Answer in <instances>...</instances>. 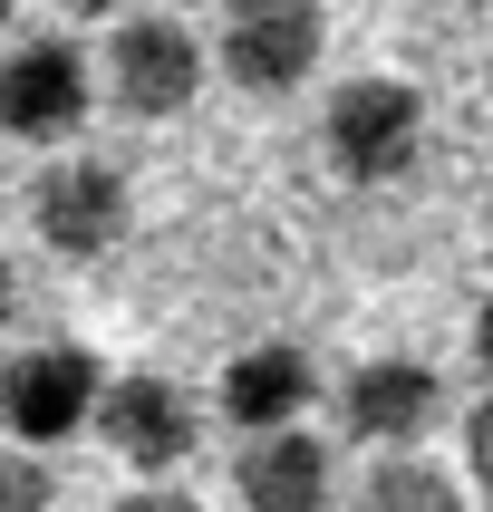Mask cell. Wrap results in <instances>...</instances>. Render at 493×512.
<instances>
[{"instance_id": "1", "label": "cell", "mask_w": 493, "mask_h": 512, "mask_svg": "<svg viewBox=\"0 0 493 512\" xmlns=\"http://www.w3.org/2000/svg\"><path fill=\"white\" fill-rule=\"evenodd\" d=\"M319 145L348 184H397L416 155H426V97L406 78H348L319 116Z\"/></svg>"}, {"instance_id": "2", "label": "cell", "mask_w": 493, "mask_h": 512, "mask_svg": "<svg viewBox=\"0 0 493 512\" xmlns=\"http://www.w3.org/2000/svg\"><path fill=\"white\" fill-rule=\"evenodd\" d=\"M97 397H107V368L78 339H39L0 368V426L20 445H58V435L97 426Z\"/></svg>"}, {"instance_id": "3", "label": "cell", "mask_w": 493, "mask_h": 512, "mask_svg": "<svg viewBox=\"0 0 493 512\" xmlns=\"http://www.w3.org/2000/svg\"><path fill=\"white\" fill-rule=\"evenodd\" d=\"M97 107V68L68 39H20L0 58V136L10 145H68Z\"/></svg>"}, {"instance_id": "4", "label": "cell", "mask_w": 493, "mask_h": 512, "mask_svg": "<svg viewBox=\"0 0 493 512\" xmlns=\"http://www.w3.org/2000/svg\"><path fill=\"white\" fill-rule=\"evenodd\" d=\"M126 213H136V194H126V174L97 165V155H68V165H49L29 184V232H39L58 261H107L116 242H126Z\"/></svg>"}, {"instance_id": "5", "label": "cell", "mask_w": 493, "mask_h": 512, "mask_svg": "<svg viewBox=\"0 0 493 512\" xmlns=\"http://www.w3.org/2000/svg\"><path fill=\"white\" fill-rule=\"evenodd\" d=\"M319 49H329V20L310 0H232L223 20V78L242 97H290L319 68Z\"/></svg>"}, {"instance_id": "6", "label": "cell", "mask_w": 493, "mask_h": 512, "mask_svg": "<svg viewBox=\"0 0 493 512\" xmlns=\"http://www.w3.org/2000/svg\"><path fill=\"white\" fill-rule=\"evenodd\" d=\"M107 97L136 126H165V116H184L203 97V49L184 20H126L107 39Z\"/></svg>"}, {"instance_id": "7", "label": "cell", "mask_w": 493, "mask_h": 512, "mask_svg": "<svg viewBox=\"0 0 493 512\" xmlns=\"http://www.w3.org/2000/svg\"><path fill=\"white\" fill-rule=\"evenodd\" d=\"M435 416H445V377L426 358H358L339 377V426L377 455H397V445H426Z\"/></svg>"}, {"instance_id": "8", "label": "cell", "mask_w": 493, "mask_h": 512, "mask_svg": "<svg viewBox=\"0 0 493 512\" xmlns=\"http://www.w3.org/2000/svg\"><path fill=\"white\" fill-rule=\"evenodd\" d=\"M97 435H107L116 464H136V474H174V464L194 455L203 416H194V397H184L174 377L136 368V377H116L107 397H97Z\"/></svg>"}, {"instance_id": "9", "label": "cell", "mask_w": 493, "mask_h": 512, "mask_svg": "<svg viewBox=\"0 0 493 512\" xmlns=\"http://www.w3.org/2000/svg\"><path fill=\"white\" fill-rule=\"evenodd\" d=\"M242 512H329V445L300 426H261L232 464Z\"/></svg>"}, {"instance_id": "10", "label": "cell", "mask_w": 493, "mask_h": 512, "mask_svg": "<svg viewBox=\"0 0 493 512\" xmlns=\"http://www.w3.org/2000/svg\"><path fill=\"white\" fill-rule=\"evenodd\" d=\"M319 397V368H310V348H290V339H271V348H242L223 368V416L242 435H261V426H300V406Z\"/></svg>"}, {"instance_id": "11", "label": "cell", "mask_w": 493, "mask_h": 512, "mask_svg": "<svg viewBox=\"0 0 493 512\" xmlns=\"http://www.w3.org/2000/svg\"><path fill=\"white\" fill-rule=\"evenodd\" d=\"M358 512H464V493H455L445 464H426L416 445H397V455H377V474L358 484Z\"/></svg>"}, {"instance_id": "12", "label": "cell", "mask_w": 493, "mask_h": 512, "mask_svg": "<svg viewBox=\"0 0 493 512\" xmlns=\"http://www.w3.org/2000/svg\"><path fill=\"white\" fill-rule=\"evenodd\" d=\"M0 512H58V474L29 455L20 435L0 445Z\"/></svg>"}, {"instance_id": "13", "label": "cell", "mask_w": 493, "mask_h": 512, "mask_svg": "<svg viewBox=\"0 0 493 512\" xmlns=\"http://www.w3.org/2000/svg\"><path fill=\"white\" fill-rule=\"evenodd\" d=\"M464 464H474V484L493 493V397L474 406V416H464Z\"/></svg>"}, {"instance_id": "14", "label": "cell", "mask_w": 493, "mask_h": 512, "mask_svg": "<svg viewBox=\"0 0 493 512\" xmlns=\"http://www.w3.org/2000/svg\"><path fill=\"white\" fill-rule=\"evenodd\" d=\"M107 512H203V503L174 493V484H145V493H126V503H107Z\"/></svg>"}, {"instance_id": "15", "label": "cell", "mask_w": 493, "mask_h": 512, "mask_svg": "<svg viewBox=\"0 0 493 512\" xmlns=\"http://www.w3.org/2000/svg\"><path fill=\"white\" fill-rule=\"evenodd\" d=\"M474 368L493 377V300H484V310H474Z\"/></svg>"}, {"instance_id": "16", "label": "cell", "mask_w": 493, "mask_h": 512, "mask_svg": "<svg viewBox=\"0 0 493 512\" xmlns=\"http://www.w3.org/2000/svg\"><path fill=\"white\" fill-rule=\"evenodd\" d=\"M68 20H107V10H126V0H58Z\"/></svg>"}, {"instance_id": "17", "label": "cell", "mask_w": 493, "mask_h": 512, "mask_svg": "<svg viewBox=\"0 0 493 512\" xmlns=\"http://www.w3.org/2000/svg\"><path fill=\"white\" fill-rule=\"evenodd\" d=\"M20 310V271H10V252H0V319Z\"/></svg>"}, {"instance_id": "18", "label": "cell", "mask_w": 493, "mask_h": 512, "mask_svg": "<svg viewBox=\"0 0 493 512\" xmlns=\"http://www.w3.org/2000/svg\"><path fill=\"white\" fill-rule=\"evenodd\" d=\"M194 10H232V0H194Z\"/></svg>"}, {"instance_id": "19", "label": "cell", "mask_w": 493, "mask_h": 512, "mask_svg": "<svg viewBox=\"0 0 493 512\" xmlns=\"http://www.w3.org/2000/svg\"><path fill=\"white\" fill-rule=\"evenodd\" d=\"M0 20H10V0H0Z\"/></svg>"}]
</instances>
